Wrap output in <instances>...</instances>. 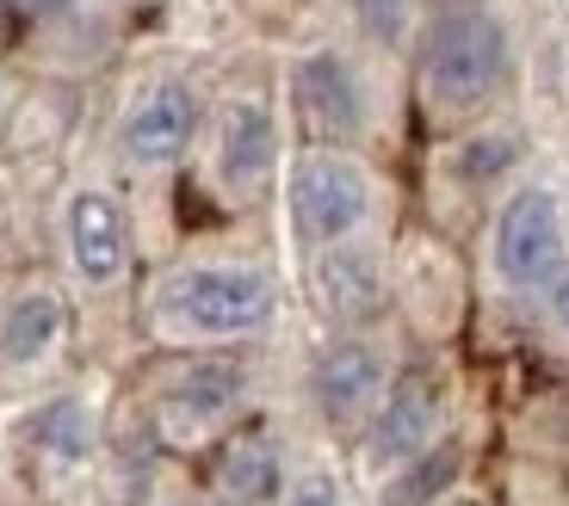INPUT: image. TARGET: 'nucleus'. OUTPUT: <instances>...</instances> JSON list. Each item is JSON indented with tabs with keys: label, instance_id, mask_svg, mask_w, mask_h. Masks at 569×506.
<instances>
[{
	"label": "nucleus",
	"instance_id": "1",
	"mask_svg": "<svg viewBox=\"0 0 569 506\" xmlns=\"http://www.w3.org/2000/svg\"><path fill=\"white\" fill-rule=\"evenodd\" d=\"M272 279L254 266H229V260H204V266H180L161 279L156 291V322L186 340H242L272 322Z\"/></svg>",
	"mask_w": 569,
	"mask_h": 506
},
{
	"label": "nucleus",
	"instance_id": "2",
	"mask_svg": "<svg viewBox=\"0 0 569 506\" xmlns=\"http://www.w3.org/2000/svg\"><path fill=\"white\" fill-rule=\"evenodd\" d=\"M421 81L433 93V105H446V112H470V105L496 99L501 81H508V31H501V19L477 13V7L446 13L427 31Z\"/></svg>",
	"mask_w": 569,
	"mask_h": 506
},
{
	"label": "nucleus",
	"instance_id": "3",
	"mask_svg": "<svg viewBox=\"0 0 569 506\" xmlns=\"http://www.w3.org/2000/svg\"><path fill=\"white\" fill-rule=\"evenodd\" d=\"M371 223V180L359 161L347 155H303L291 168V229L310 247H335V241H353Z\"/></svg>",
	"mask_w": 569,
	"mask_h": 506
},
{
	"label": "nucleus",
	"instance_id": "4",
	"mask_svg": "<svg viewBox=\"0 0 569 506\" xmlns=\"http://www.w3.org/2000/svg\"><path fill=\"white\" fill-rule=\"evenodd\" d=\"M496 279L508 291H545L563 272V211L545 185H520L496 211V241H489Z\"/></svg>",
	"mask_w": 569,
	"mask_h": 506
},
{
	"label": "nucleus",
	"instance_id": "5",
	"mask_svg": "<svg viewBox=\"0 0 569 506\" xmlns=\"http://www.w3.org/2000/svg\"><path fill=\"white\" fill-rule=\"evenodd\" d=\"M440 421H446V383L433 377V371H402L397 383H385L378 408H371L366 457L378 469L409 464L415 451H427L440 438Z\"/></svg>",
	"mask_w": 569,
	"mask_h": 506
},
{
	"label": "nucleus",
	"instance_id": "6",
	"mask_svg": "<svg viewBox=\"0 0 569 506\" xmlns=\"http://www.w3.org/2000/svg\"><path fill=\"white\" fill-rule=\"evenodd\" d=\"M385 383H390V358L371 346V340L347 334V340H335V346H322V358H316L310 402L328 426H353L378 408Z\"/></svg>",
	"mask_w": 569,
	"mask_h": 506
},
{
	"label": "nucleus",
	"instance_id": "7",
	"mask_svg": "<svg viewBox=\"0 0 569 506\" xmlns=\"http://www.w3.org/2000/svg\"><path fill=\"white\" fill-rule=\"evenodd\" d=\"M62 229H69V260H74V272H81V284L106 291V284H118L130 272V216L112 192L81 185V192L69 198Z\"/></svg>",
	"mask_w": 569,
	"mask_h": 506
},
{
	"label": "nucleus",
	"instance_id": "8",
	"mask_svg": "<svg viewBox=\"0 0 569 506\" xmlns=\"http://www.w3.org/2000/svg\"><path fill=\"white\" fill-rule=\"evenodd\" d=\"M192 136H199V105L180 81L142 87L137 105L124 112V130H118L130 168H173L192 149Z\"/></svg>",
	"mask_w": 569,
	"mask_h": 506
},
{
	"label": "nucleus",
	"instance_id": "9",
	"mask_svg": "<svg viewBox=\"0 0 569 506\" xmlns=\"http://www.w3.org/2000/svg\"><path fill=\"white\" fill-rule=\"evenodd\" d=\"M291 93H298V112L310 118L316 136L347 142L366 130V87H359L353 62L335 57V50H316L291 69Z\"/></svg>",
	"mask_w": 569,
	"mask_h": 506
},
{
	"label": "nucleus",
	"instance_id": "10",
	"mask_svg": "<svg viewBox=\"0 0 569 506\" xmlns=\"http://www.w3.org/2000/svg\"><path fill=\"white\" fill-rule=\"evenodd\" d=\"M316 303H322L335 322H347V327L371 322V315H385V303H390L385 260H378L366 241H335V247H316Z\"/></svg>",
	"mask_w": 569,
	"mask_h": 506
},
{
	"label": "nucleus",
	"instance_id": "11",
	"mask_svg": "<svg viewBox=\"0 0 569 506\" xmlns=\"http://www.w3.org/2000/svg\"><path fill=\"white\" fill-rule=\"evenodd\" d=\"M279 161V130L260 99H229L217 112V180L236 198H248Z\"/></svg>",
	"mask_w": 569,
	"mask_h": 506
},
{
	"label": "nucleus",
	"instance_id": "12",
	"mask_svg": "<svg viewBox=\"0 0 569 506\" xmlns=\"http://www.w3.org/2000/svg\"><path fill=\"white\" fill-rule=\"evenodd\" d=\"M242 395H248V371L236 358H199V365H186L168 383L161 408H168V421L180 433H211V426H223L242 408Z\"/></svg>",
	"mask_w": 569,
	"mask_h": 506
},
{
	"label": "nucleus",
	"instance_id": "13",
	"mask_svg": "<svg viewBox=\"0 0 569 506\" xmlns=\"http://www.w3.org/2000/svg\"><path fill=\"white\" fill-rule=\"evenodd\" d=\"M217 494L229 506H267L284 494V451L272 433H236L217 451Z\"/></svg>",
	"mask_w": 569,
	"mask_h": 506
},
{
	"label": "nucleus",
	"instance_id": "14",
	"mask_svg": "<svg viewBox=\"0 0 569 506\" xmlns=\"http://www.w3.org/2000/svg\"><path fill=\"white\" fill-rule=\"evenodd\" d=\"M62 327H69V315H62L57 291H19L7 303V315H0V365L13 371L43 365L62 346Z\"/></svg>",
	"mask_w": 569,
	"mask_h": 506
},
{
	"label": "nucleus",
	"instance_id": "15",
	"mask_svg": "<svg viewBox=\"0 0 569 506\" xmlns=\"http://www.w3.org/2000/svg\"><path fill=\"white\" fill-rule=\"evenodd\" d=\"M458 469H465V445L458 438H433L427 451H415L409 464H397L378 506H440L458 488Z\"/></svg>",
	"mask_w": 569,
	"mask_h": 506
},
{
	"label": "nucleus",
	"instance_id": "16",
	"mask_svg": "<svg viewBox=\"0 0 569 506\" xmlns=\"http://www.w3.org/2000/svg\"><path fill=\"white\" fill-rule=\"evenodd\" d=\"M31 438H38L50 457H87V438H93V421H87L81 402H50V408L31 421Z\"/></svg>",
	"mask_w": 569,
	"mask_h": 506
},
{
	"label": "nucleus",
	"instance_id": "17",
	"mask_svg": "<svg viewBox=\"0 0 569 506\" xmlns=\"http://www.w3.org/2000/svg\"><path fill=\"white\" fill-rule=\"evenodd\" d=\"M347 13H353V26L371 43H385V50H397L409 38V0H347Z\"/></svg>",
	"mask_w": 569,
	"mask_h": 506
},
{
	"label": "nucleus",
	"instance_id": "18",
	"mask_svg": "<svg viewBox=\"0 0 569 506\" xmlns=\"http://www.w3.org/2000/svg\"><path fill=\"white\" fill-rule=\"evenodd\" d=\"M513 155H520L513 136H477V142L458 149V173H465V180H496V173L513 168Z\"/></svg>",
	"mask_w": 569,
	"mask_h": 506
},
{
	"label": "nucleus",
	"instance_id": "19",
	"mask_svg": "<svg viewBox=\"0 0 569 506\" xmlns=\"http://www.w3.org/2000/svg\"><path fill=\"white\" fill-rule=\"evenodd\" d=\"M284 506H347V500L328 476H298V482H284Z\"/></svg>",
	"mask_w": 569,
	"mask_h": 506
},
{
	"label": "nucleus",
	"instance_id": "20",
	"mask_svg": "<svg viewBox=\"0 0 569 506\" xmlns=\"http://www.w3.org/2000/svg\"><path fill=\"white\" fill-rule=\"evenodd\" d=\"M545 303H551V322H557V327H563V334H569V266L557 272L551 284H545Z\"/></svg>",
	"mask_w": 569,
	"mask_h": 506
},
{
	"label": "nucleus",
	"instance_id": "21",
	"mask_svg": "<svg viewBox=\"0 0 569 506\" xmlns=\"http://www.w3.org/2000/svg\"><path fill=\"white\" fill-rule=\"evenodd\" d=\"M19 7H31V13H69V7H81V0H19Z\"/></svg>",
	"mask_w": 569,
	"mask_h": 506
},
{
	"label": "nucleus",
	"instance_id": "22",
	"mask_svg": "<svg viewBox=\"0 0 569 506\" xmlns=\"http://www.w3.org/2000/svg\"><path fill=\"white\" fill-rule=\"evenodd\" d=\"M440 506H483V500H470V494H446Z\"/></svg>",
	"mask_w": 569,
	"mask_h": 506
},
{
	"label": "nucleus",
	"instance_id": "23",
	"mask_svg": "<svg viewBox=\"0 0 569 506\" xmlns=\"http://www.w3.org/2000/svg\"><path fill=\"white\" fill-rule=\"evenodd\" d=\"M173 506H192V500H173Z\"/></svg>",
	"mask_w": 569,
	"mask_h": 506
}]
</instances>
